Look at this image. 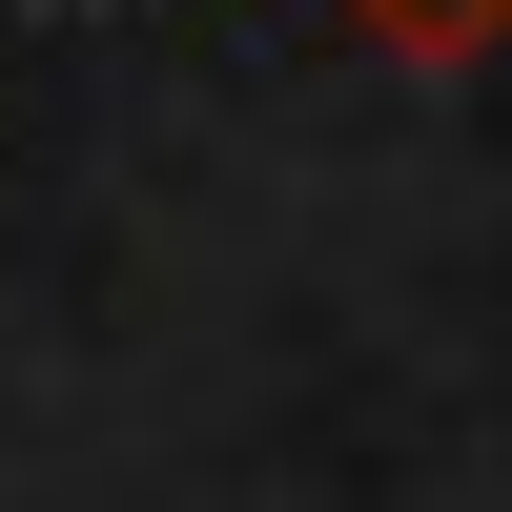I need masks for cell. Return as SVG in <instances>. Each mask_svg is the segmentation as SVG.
I'll return each instance as SVG.
<instances>
[{
    "mask_svg": "<svg viewBox=\"0 0 512 512\" xmlns=\"http://www.w3.org/2000/svg\"><path fill=\"white\" fill-rule=\"evenodd\" d=\"M390 21H410V41H472V21H492V0H390Z\"/></svg>",
    "mask_w": 512,
    "mask_h": 512,
    "instance_id": "obj_1",
    "label": "cell"
}]
</instances>
